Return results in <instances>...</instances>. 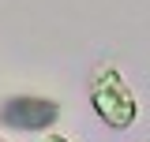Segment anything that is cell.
<instances>
[{
    "instance_id": "6da1fadb",
    "label": "cell",
    "mask_w": 150,
    "mask_h": 142,
    "mask_svg": "<svg viewBox=\"0 0 150 142\" xmlns=\"http://www.w3.org/2000/svg\"><path fill=\"white\" fill-rule=\"evenodd\" d=\"M90 105L98 112V120L109 127V131H128L135 124V116H139V97H135V90L131 82L124 79V71L116 67L112 60H101L98 67L90 71Z\"/></svg>"
},
{
    "instance_id": "7a4b0ae2",
    "label": "cell",
    "mask_w": 150,
    "mask_h": 142,
    "mask_svg": "<svg viewBox=\"0 0 150 142\" xmlns=\"http://www.w3.org/2000/svg\"><path fill=\"white\" fill-rule=\"evenodd\" d=\"M60 120V101L41 93H15L0 105V124L15 131H49Z\"/></svg>"
},
{
    "instance_id": "3957f363",
    "label": "cell",
    "mask_w": 150,
    "mask_h": 142,
    "mask_svg": "<svg viewBox=\"0 0 150 142\" xmlns=\"http://www.w3.org/2000/svg\"><path fill=\"white\" fill-rule=\"evenodd\" d=\"M41 142H71V138H64V135H56V131H49V135H41Z\"/></svg>"
},
{
    "instance_id": "277c9868",
    "label": "cell",
    "mask_w": 150,
    "mask_h": 142,
    "mask_svg": "<svg viewBox=\"0 0 150 142\" xmlns=\"http://www.w3.org/2000/svg\"><path fill=\"white\" fill-rule=\"evenodd\" d=\"M0 142H8V138H0Z\"/></svg>"
}]
</instances>
